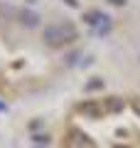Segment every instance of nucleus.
<instances>
[{
    "mask_svg": "<svg viewBox=\"0 0 140 148\" xmlns=\"http://www.w3.org/2000/svg\"><path fill=\"white\" fill-rule=\"evenodd\" d=\"M76 37H79L76 27L69 25V22H59V25L44 27V42L49 45V47H64V45L74 42Z\"/></svg>",
    "mask_w": 140,
    "mask_h": 148,
    "instance_id": "1",
    "label": "nucleus"
},
{
    "mask_svg": "<svg viewBox=\"0 0 140 148\" xmlns=\"http://www.w3.org/2000/svg\"><path fill=\"white\" fill-rule=\"evenodd\" d=\"M86 22L91 27H96V30L103 35L106 30H108V17L103 15V12H99V10H91V12H86Z\"/></svg>",
    "mask_w": 140,
    "mask_h": 148,
    "instance_id": "2",
    "label": "nucleus"
},
{
    "mask_svg": "<svg viewBox=\"0 0 140 148\" xmlns=\"http://www.w3.org/2000/svg\"><path fill=\"white\" fill-rule=\"evenodd\" d=\"M20 22L25 27H37V25H39V17H37L35 12H30V10H22L20 12Z\"/></svg>",
    "mask_w": 140,
    "mask_h": 148,
    "instance_id": "3",
    "label": "nucleus"
},
{
    "mask_svg": "<svg viewBox=\"0 0 140 148\" xmlns=\"http://www.w3.org/2000/svg\"><path fill=\"white\" fill-rule=\"evenodd\" d=\"M111 3H116V5H123V3H125V0H111Z\"/></svg>",
    "mask_w": 140,
    "mask_h": 148,
    "instance_id": "4",
    "label": "nucleus"
},
{
    "mask_svg": "<svg viewBox=\"0 0 140 148\" xmlns=\"http://www.w3.org/2000/svg\"><path fill=\"white\" fill-rule=\"evenodd\" d=\"M0 111H5V104H0Z\"/></svg>",
    "mask_w": 140,
    "mask_h": 148,
    "instance_id": "5",
    "label": "nucleus"
}]
</instances>
